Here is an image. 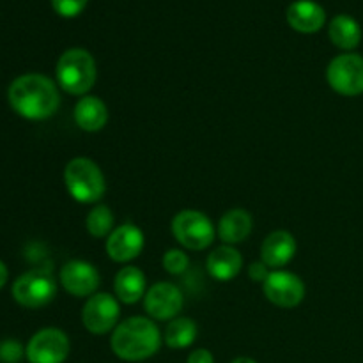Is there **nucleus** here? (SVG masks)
Masks as SVG:
<instances>
[{"mask_svg":"<svg viewBox=\"0 0 363 363\" xmlns=\"http://www.w3.org/2000/svg\"><path fill=\"white\" fill-rule=\"evenodd\" d=\"M144 233L135 223L128 222L116 227L106 238V254L113 262H130L137 259L144 250Z\"/></svg>","mask_w":363,"mask_h":363,"instance_id":"13","label":"nucleus"},{"mask_svg":"<svg viewBox=\"0 0 363 363\" xmlns=\"http://www.w3.org/2000/svg\"><path fill=\"white\" fill-rule=\"evenodd\" d=\"M57 294V282L45 269H32L21 275L13 286V296L21 307L41 308Z\"/></svg>","mask_w":363,"mask_h":363,"instance_id":"7","label":"nucleus"},{"mask_svg":"<svg viewBox=\"0 0 363 363\" xmlns=\"http://www.w3.org/2000/svg\"><path fill=\"white\" fill-rule=\"evenodd\" d=\"M57 84L71 96H87L98 78L96 60L87 50L69 48L59 57L55 67Z\"/></svg>","mask_w":363,"mask_h":363,"instance_id":"3","label":"nucleus"},{"mask_svg":"<svg viewBox=\"0 0 363 363\" xmlns=\"http://www.w3.org/2000/svg\"><path fill=\"white\" fill-rule=\"evenodd\" d=\"M197 339V323L190 318H176L167 325L163 340L172 350H184Z\"/></svg>","mask_w":363,"mask_h":363,"instance_id":"21","label":"nucleus"},{"mask_svg":"<svg viewBox=\"0 0 363 363\" xmlns=\"http://www.w3.org/2000/svg\"><path fill=\"white\" fill-rule=\"evenodd\" d=\"M6 282H7V268H6V264L0 261V289L6 286Z\"/></svg>","mask_w":363,"mask_h":363,"instance_id":"28","label":"nucleus"},{"mask_svg":"<svg viewBox=\"0 0 363 363\" xmlns=\"http://www.w3.org/2000/svg\"><path fill=\"white\" fill-rule=\"evenodd\" d=\"M206 268H208V273L215 280L229 282V280L236 279L240 275L241 268H243V257H241V254L234 247L222 245V247L215 248L208 255Z\"/></svg>","mask_w":363,"mask_h":363,"instance_id":"17","label":"nucleus"},{"mask_svg":"<svg viewBox=\"0 0 363 363\" xmlns=\"http://www.w3.org/2000/svg\"><path fill=\"white\" fill-rule=\"evenodd\" d=\"M326 80L340 96L363 94V57L351 52L337 55L326 67Z\"/></svg>","mask_w":363,"mask_h":363,"instance_id":"6","label":"nucleus"},{"mask_svg":"<svg viewBox=\"0 0 363 363\" xmlns=\"http://www.w3.org/2000/svg\"><path fill=\"white\" fill-rule=\"evenodd\" d=\"M60 284L71 296L91 298L92 294L98 293L101 277L91 262L74 259L66 262L60 269Z\"/></svg>","mask_w":363,"mask_h":363,"instance_id":"12","label":"nucleus"},{"mask_svg":"<svg viewBox=\"0 0 363 363\" xmlns=\"http://www.w3.org/2000/svg\"><path fill=\"white\" fill-rule=\"evenodd\" d=\"M110 346L121 360L142 362L158 353L162 333L152 319L133 315L116 326Z\"/></svg>","mask_w":363,"mask_h":363,"instance_id":"2","label":"nucleus"},{"mask_svg":"<svg viewBox=\"0 0 363 363\" xmlns=\"http://www.w3.org/2000/svg\"><path fill=\"white\" fill-rule=\"evenodd\" d=\"M163 269L170 275H183L184 272L190 266V257L184 254L179 248H172V250H167L163 255Z\"/></svg>","mask_w":363,"mask_h":363,"instance_id":"23","label":"nucleus"},{"mask_svg":"<svg viewBox=\"0 0 363 363\" xmlns=\"http://www.w3.org/2000/svg\"><path fill=\"white\" fill-rule=\"evenodd\" d=\"M326 11L314 0H296L287 7V23L300 34H315L325 27Z\"/></svg>","mask_w":363,"mask_h":363,"instance_id":"15","label":"nucleus"},{"mask_svg":"<svg viewBox=\"0 0 363 363\" xmlns=\"http://www.w3.org/2000/svg\"><path fill=\"white\" fill-rule=\"evenodd\" d=\"M268 275H269L268 266H266L262 261L252 262V264L248 266V277H250V280H254V282L262 284L266 279H268Z\"/></svg>","mask_w":363,"mask_h":363,"instance_id":"25","label":"nucleus"},{"mask_svg":"<svg viewBox=\"0 0 363 363\" xmlns=\"http://www.w3.org/2000/svg\"><path fill=\"white\" fill-rule=\"evenodd\" d=\"M188 363H215V358H213L211 351L201 347V350L191 351L190 357H188Z\"/></svg>","mask_w":363,"mask_h":363,"instance_id":"26","label":"nucleus"},{"mask_svg":"<svg viewBox=\"0 0 363 363\" xmlns=\"http://www.w3.org/2000/svg\"><path fill=\"white\" fill-rule=\"evenodd\" d=\"M64 184L67 194L80 204H96L106 191V181L99 165L84 156L67 163L64 169Z\"/></svg>","mask_w":363,"mask_h":363,"instance_id":"4","label":"nucleus"},{"mask_svg":"<svg viewBox=\"0 0 363 363\" xmlns=\"http://www.w3.org/2000/svg\"><path fill=\"white\" fill-rule=\"evenodd\" d=\"M2 350H6V357H2L6 362H16L21 357V347L16 342H6L2 346Z\"/></svg>","mask_w":363,"mask_h":363,"instance_id":"27","label":"nucleus"},{"mask_svg":"<svg viewBox=\"0 0 363 363\" xmlns=\"http://www.w3.org/2000/svg\"><path fill=\"white\" fill-rule=\"evenodd\" d=\"M71 344L59 328L39 330L27 344V360L30 363H64L69 357Z\"/></svg>","mask_w":363,"mask_h":363,"instance_id":"9","label":"nucleus"},{"mask_svg":"<svg viewBox=\"0 0 363 363\" xmlns=\"http://www.w3.org/2000/svg\"><path fill=\"white\" fill-rule=\"evenodd\" d=\"M73 117L80 130L96 133V131H101L108 123V108L101 98L87 94L78 99Z\"/></svg>","mask_w":363,"mask_h":363,"instance_id":"18","label":"nucleus"},{"mask_svg":"<svg viewBox=\"0 0 363 363\" xmlns=\"http://www.w3.org/2000/svg\"><path fill=\"white\" fill-rule=\"evenodd\" d=\"M113 213L110 211L108 206L96 204L85 216V229L92 238H108L116 227H113Z\"/></svg>","mask_w":363,"mask_h":363,"instance_id":"22","label":"nucleus"},{"mask_svg":"<svg viewBox=\"0 0 363 363\" xmlns=\"http://www.w3.org/2000/svg\"><path fill=\"white\" fill-rule=\"evenodd\" d=\"M330 41L344 52H351L362 41V27L350 14H337L328 27Z\"/></svg>","mask_w":363,"mask_h":363,"instance_id":"20","label":"nucleus"},{"mask_svg":"<svg viewBox=\"0 0 363 363\" xmlns=\"http://www.w3.org/2000/svg\"><path fill=\"white\" fill-rule=\"evenodd\" d=\"M116 298L121 303L135 305L145 296V275L137 266H126L119 269L113 280Z\"/></svg>","mask_w":363,"mask_h":363,"instance_id":"19","label":"nucleus"},{"mask_svg":"<svg viewBox=\"0 0 363 363\" xmlns=\"http://www.w3.org/2000/svg\"><path fill=\"white\" fill-rule=\"evenodd\" d=\"M296 240L289 230H275L268 234L261 245V261L268 268H284L296 255Z\"/></svg>","mask_w":363,"mask_h":363,"instance_id":"14","label":"nucleus"},{"mask_svg":"<svg viewBox=\"0 0 363 363\" xmlns=\"http://www.w3.org/2000/svg\"><path fill=\"white\" fill-rule=\"evenodd\" d=\"M11 106L28 121H45L59 110L60 96L55 82L45 74L30 73L18 77L7 91Z\"/></svg>","mask_w":363,"mask_h":363,"instance_id":"1","label":"nucleus"},{"mask_svg":"<svg viewBox=\"0 0 363 363\" xmlns=\"http://www.w3.org/2000/svg\"><path fill=\"white\" fill-rule=\"evenodd\" d=\"M252 229H254V218L250 213L243 208H234L220 218L216 234L223 241V245L234 247L238 243H243L252 234Z\"/></svg>","mask_w":363,"mask_h":363,"instance_id":"16","label":"nucleus"},{"mask_svg":"<svg viewBox=\"0 0 363 363\" xmlns=\"http://www.w3.org/2000/svg\"><path fill=\"white\" fill-rule=\"evenodd\" d=\"M119 300L108 293L92 294L82 308V323L85 330L94 335H105L116 330V326L119 325Z\"/></svg>","mask_w":363,"mask_h":363,"instance_id":"8","label":"nucleus"},{"mask_svg":"<svg viewBox=\"0 0 363 363\" xmlns=\"http://www.w3.org/2000/svg\"><path fill=\"white\" fill-rule=\"evenodd\" d=\"M89 0H52V7L59 16L77 18L85 9Z\"/></svg>","mask_w":363,"mask_h":363,"instance_id":"24","label":"nucleus"},{"mask_svg":"<svg viewBox=\"0 0 363 363\" xmlns=\"http://www.w3.org/2000/svg\"><path fill=\"white\" fill-rule=\"evenodd\" d=\"M233 363H257L255 360H252V358H247V357H241V358H236Z\"/></svg>","mask_w":363,"mask_h":363,"instance_id":"29","label":"nucleus"},{"mask_svg":"<svg viewBox=\"0 0 363 363\" xmlns=\"http://www.w3.org/2000/svg\"><path fill=\"white\" fill-rule=\"evenodd\" d=\"M183 293L176 284L158 282L149 287L144 296V308L156 321H172L183 308Z\"/></svg>","mask_w":363,"mask_h":363,"instance_id":"11","label":"nucleus"},{"mask_svg":"<svg viewBox=\"0 0 363 363\" xmlns=\"http://www.w3.org/2000/svg\"><path fill=\"white\" fill-rule=\"evenodd\" d=\"M174 238L186 250H206L215 241V225L211 218L197 209H183L172 220Z\"/></svg>","mask_w":363,"mask_h":363,"instance_id":"5","label":"nucleus"},{"mask_svg":"<svg viewBox=\"0 0 363 363\" xmlns=\"http://www.w3.org/2000/svg\"><path fill=\"white\" fill-rule=\"evenodd\" d=\"M262 291L268 301L280 308H294L303 301L305 284L298 275L284 269L269 272L268 279L262 282Z\"/></svg>","mask_w":363,"mask_h":363,"instance_id":"10","label":"nucleus"}]
</instances>
